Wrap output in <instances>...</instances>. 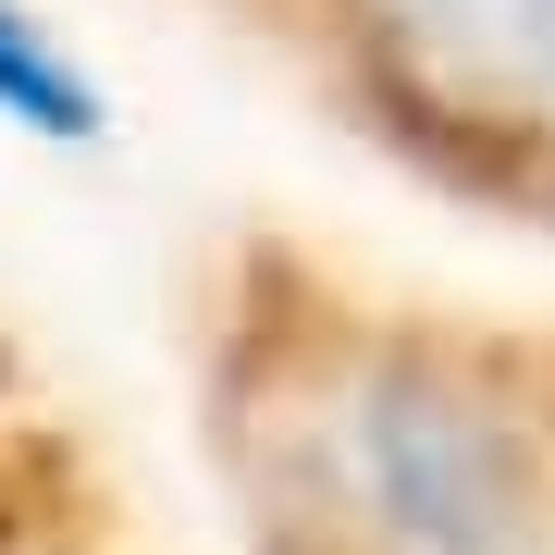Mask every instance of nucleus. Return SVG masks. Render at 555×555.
Here are the masks:
<instances>
[{
    "label": "nucleus",
    "instance_id": "nucleus-1",
    "mask_svg": "<svg viewBox=\"0 0 555 555\" xmlns=\"http://www.w3.org/2000/svg\"><path fill=\"white\" fill-rule=\"evenodd\" d=\"M198 444L235 555H555V346L297 222L198 272Z\"/></svg>",
    "mask_w": 555,
    "mask_h": 555
},
{
    "label": "nucleus",
    "instance_id": "nucleus-2",
    "mask_svg": "<svg viewBox=\"0 0 555 555\" xmlns=\"http://www.w3.org/2000/svg\"><path fill=\"white\" fill-rule=\"evenodd\" d=\"M321 112L444 210L543 235L555 210V0H210Z\"/></svg>",
    "mask_w": 555,
    "mask_h": 555
},
{
    "label": "nucleus",
    "instance_id": "nucleus-3",
    "mask_svg": "<svg viewBox=\"0 0 555 555\" xmlns=\"http://www.w3.org/2000/svg\"><path fill=\"white\" fill-rule=\"evenodd\" d=\"M0 555H160L124 469L13 383H0Z\"/></svg>",
    "mask_w": 555,
    "mask_h": 555
}]
</instances>
